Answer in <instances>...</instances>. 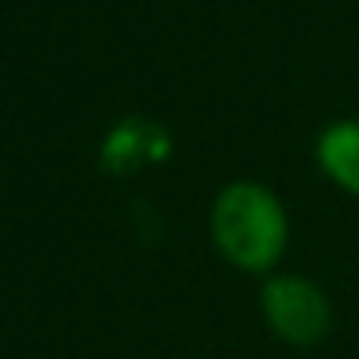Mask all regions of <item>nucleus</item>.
<instances>
[{
  "label": "nucleus",
  "mask_w": 359,
  "mask_h": 359,
  "mask_svg": "<svg viewBox=\"0 0 359 359\" xmlns=\"http://www.w3.org/2000/svg\"><path fill=\"white\" fill-rule=\"evenodd\" d=\"M212 240L243 271H266L286 248V209L259 182H232L212 201Z\"/></svg>",
  "instance_id": "obj_1"
},
{
  "label": "nucleus",
  "mask_w": 359,
  "mask_h": 359,
  "mask_svg": "<svg viewBox=\"0 0 359 359\" xmlns=\"http://www.w3.org/2000/svg\"><path fill=\"white\" fill-rule=\"evenodd\" d=\"M263 313L271 328L290 344H317L332 325V305L325 290L305 274H274L263 282Z\"/></svg>",
  "instance_id": "obj_2"
},
{
  "label": "nucleus",
  "mask_w": 359,
  "mask_h": 359,
  "mask_svg": "<svg viewBox=\"0 0 359 359\" xmlns=\"http://www.w3.org/2000/svg\"><path fill=\"white\" fill-rule=\"evenodd\" d=\"M317 163L332 182L359 194V120H336L320 132Z\"/></svg>",
  "instance_id": "obj_3"
}]
</instances>
